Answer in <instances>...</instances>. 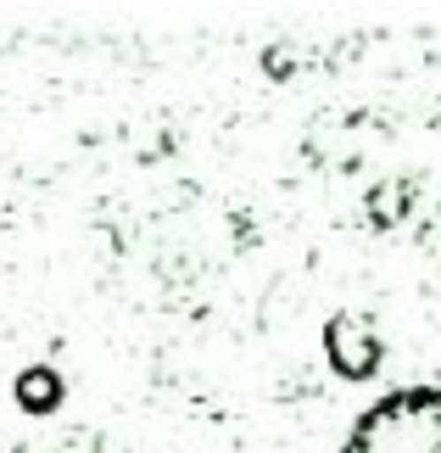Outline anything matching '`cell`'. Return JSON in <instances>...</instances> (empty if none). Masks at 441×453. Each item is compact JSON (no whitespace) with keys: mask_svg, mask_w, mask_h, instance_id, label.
<instances>
[{"mask_svg":"<svg viewBox=\"0 0 441 453\" xmlns=\"http://www.w3.org/2000/svg\"><path fill=\"white\" fill-rule=\"evenodd\" d=\"M346 453H441V387L375 403L346 437Z\"/></svg>","mask_w":441,"mask_h":453,"instance_id":"1","label":"cell"}]
</instances>
